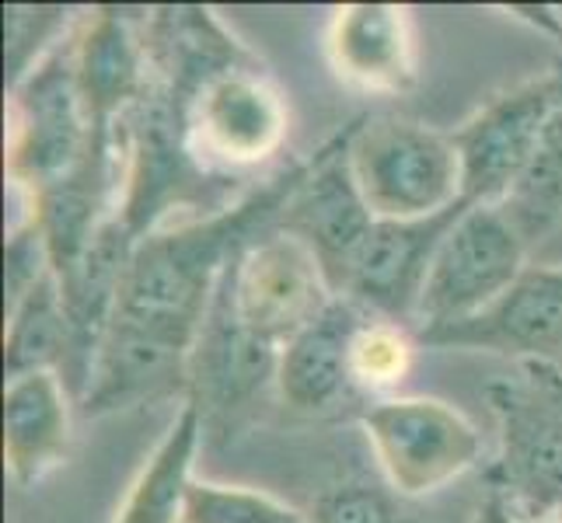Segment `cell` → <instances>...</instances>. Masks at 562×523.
Returning a JSON list of instances; mask_svg holds the SVG:
<instances>
[{
  "instance_id": "6da1fadb",
  "label": "cell",
  "mask_w": 562,
  "mask_h": 523,
  "mask_svg": "<svg viewBox=\"0 0 562 523\" xmlns=\"http://www.w3.org/2000/svg\"><path fill=\"white\" fill-rule=\"evenodd\" d=\"M307 161L312 154L251 189L235 206L140 238L133 245L109 328H126L192 356L224 269L251 238H259V230L277 224L283 203L307 174Z\"/></svg>"
},
{
  "instance_id": "9a60e30c",
  "label": "cell",
  "mask_w": 562,
  "mask_h": 523,
  "mask_svg": "<svg viewBox=\"0 0 562 523\" xmlns=\"http://www.w3.org/2000/svg\"><path fill=\"white\" fill-rule=\"evenodd\" d=\"M328 60L342 81L398 94L416 84V38L409 11L395 4H346L328 25Z\"/></svg>"
},
{
  "instance_id": "52a82bcc",
  "label": "cell",
  "mask_w": 562,
  "mask_h": 523,
  "mask_svg": "<svg viewBox=\"0 0 562 523\" xmlns=\"http://www.w3.org/2000/svg\"><path fill=\"white\" fill-rule=\"evenodd\" d=\"M360 422L392 489L413 499L451 486L482 454L472 419L440 398H387Z\"/></svg>"
},
{
  "instance_id": "7c38bea8",
  "label": "cell",
  "mask_w": 562,
  "mask_h": 523,
  "mask_svg": "<svg viewBox=\"0 0 562 523\" xmlns=\"http://www.w3.org/2000/svg\"><path fill=\"white\" fill-rule=\"evenodd\" d=\"M280 349L251 336L235 318L231 304L221 294H213L206 321L200 328L196 349L189 360V391L186 398L196 401V409L206 425H224L245 412L269 380H277Z\"/></svg>"
},
{
  "instance_id": "d4e9b609",
  "label": "cell",
  "mask_w": 562,
  "mask_h": 523,
  "mask_svg": "<svg viewBox=\"0 0 562 523\" xmlns=\"http://www.w3.org/2000/svg\"><path fill=\"white\" fill-rule=\"evenodd\" d=\"M475 523H549V520L520 513L507 496H499L496 489H490L486 502H482L479 513H475Z\"/></svg>"
},
{
  "instance_id": "8992f818",
  "label": "cell",
  "mask_w": 562,
  "mask_h": 523,
  "mask_svg": "<svg viewBox=\"0 0 562 523\" xmlns=\"http://www.w3.org/2000/svg\"><path fill=\"white\" fill-rule=\"evenodd\" d=\"M221 294L248 332L280 353L336 300L312 251L277 227L273 235L251 238L231 259L221 276Z\"/></svg>"
},
{
  "instance_id": "2e32d148",
  "label": "cell",
  "mask_w": 562,
  "mask_h": 523,
  "mask_svg": "<svg viewBox=\"0 0 562 523\" xmlns=\"http://www.w3.org/2000/svg\"><path fill=\"white\" fill-rule=\"evenodd\" d=\"M363 325V307L336 297L312 325L283 345L277 387L290 409L315 416L333 409L342 398L346 387L353 384V339Z\"/></svg>"
},
{
  "instance_id": "7a4b0ae2",
  "label": "cell",
  "mask_w": 562,
  "mask_h": 523,
  "mask_svg": "<svg viewBox=\"0 0 562 523\" xmlns=\"http://www.w3.org/2000/svg\"><path fill=\"white\" fill-rule=\"evenodd\" d=\"M8 179L25 203L74 179L99 154H120L115 133H99L77 84L74 38L49 49L22 84L11 88Z\"/></svg>"
},
{
  "instance_id": "9c48e42d",
  "label": "cell",
  "mask_w": 562,
  "mask_h": 523,
  "mask_svg": "<svg viewBox=\"0 0 562 523\" xmlns=\"http://www.w3.org/2000/svg\"><path fill=\"white\" fill-rule=\"evenodd\" d=\"M562 94V70L531 77L469 115L454 133L461 161V200L469 206H499L525 174L541 129Z\"/></svg>"
},
{
  "instance_id": "44dd1931",
  "label": "cell",
  "mask_w": 562,
  "mask_h": 523,
  "mask_svg": "<svg viewBox=\"0 0 562 523\" xmlns=\"http://www.w3.org/2000/svg\"><path fill=\"white\" fill-rule=\"evenodd\" d=\"M182 523H307V516L259 489L192 481Z\"/></svg>"
},
{
  "instance_id": "e0dca14e",
  "label": "cell",
  "mask_w": 562,
  "mask_h": 523,
  "mask_svg": "<svg viewBox=\"0 0 562 523\" xmlns=\"http://www.w3.org/2000/svg\"><path fill=\"white\" fill-rule=\"evenodd\" d=\"M70 454V391L60 374L4 384V464L14 486H35Z\"/></svg>"
},
{
  "instance_id": "ba28073f",
  "label": "cell",
  "mask_w": 562,
  "mask_h": 523,
  "mask_svg": "<svg viewBox=\"0 0 562 523\" xmlns=\"http://www.w3.org/2000/svg\"><path fill=\"white\" fill-rule=\"evenodd\" d=\"M353 129L357 120L346 123L333 140H325L312 154L307 174L294 189V196L283 203L273 224L277 230H283V235L312 251L336 297L342 294V283L350 276L357 251L378 224L374 209L367 206L350 168Z\"/></svg>"
},
{
  "instance_id": "484cf974",
  "label": "cell",
  "mask_w": 562,
  "mask_h": 523,
  "mask_svg": "<svg viewBox=\"0 0 562 523\" xmlns=\"http://www.w3.org/2000/svg\"><path fill=\"white\" fill-rule=\"evenodd\" d=\"M555 523H562V507H559V513H555Z\"/></svg>"
},
{
  "instance_id": "5b68a950",
  "label": "cell",
  "mask_w": 562,
  "mask_h": 523,
  "mask_svg": "<svg viewBox=\"0 0 562 523\" xmlns=\"http://www.w3.org/2000/svg\"><path fill=\"white\" fill-rule=\"evenodd\" d=\"M528 241L499 206H469L440 241L416 304L419 339L493 307L525 273Z\"/></svg>"
},
{
  "instance_id": "ac0fdd59",
  "label": "cell",
  "mask_w": 562,
  "mask_h": 523,
  "mask_svg": "<svg viewBox=\"0 0 562 523\" xmlns=\"http://www.w3.org/2000/svg\"><path fill=\"white\" fill-rule=\"evenodd\" d=\"M203 433L206 430L196 401L182 398V409L168 422L165 436L150 451L112 523H182L189 489L196 481L192 464H196Z\"/></svg>"
},
{
  "instance_id": "30bf717a",
  "label": "cell",
  "mask_w": 562,
  "mask_h": 523,
  "mask_svg": "<svg viewBox=\"0 0 562 523\" xmlns=\"http://www.w3.org/2000/svg\"><path fill=\"white\" fill-rule=\"evenodd\" d=\"M186 126L200 161L248 168L280 150L286 137V105L277 84L251 60H241L196 91Z\"/></svg>"
},
{
  "instance_id": "ffe728a7",
  "label": "cell",
  "mask_w": 562,
  "mask_h": 523,
  "mask_svg": "<svg viewBox=\"0 0 562 523\" xmlns=\"http://www.w3.org/2000/svg\"><path fill=\"white\" fill-rule=\"evenodd\" d=\"M499 209L507 213L517 235L528 245L541 241L562 220V94L546 129H541L525 174L510 189V196L499 203Z\"/></svg>"
},
{
  "instance_id": "5bb4252c",
  "label": "cell",
  "mask_w": 562,
  "mask_h": 523,
  "mask_svg": "<svg viewBox=\"0 0 562 523\" xmlns=\"http://www.w3.org/2000/svg\"><path fill=\"white\" fill-rule=\"evenodd\" d=\"M74 38V64L81 99L99 133H115L123 115L150 88L147 35L133 29L126 11L94 8L81 18Z\"/></svg>"
},
{
  "instance_id": "cb8c5ba5",
  "label": "cell",
  "mask_w": 562,
  "mask_h": 523,
  "mask_svg": "<svg viewBox=\"0 0 562 523\" xmlns=\"http://www.w3.org/2000/svg\"><path fill=\"white\" fill-rule=\"evenodd\" d=\"M307 523H395V513L381 489L353 481L325 492Z\"/></svg>"
},
{
  "instance_id": "277c9868",
  "label": "cell",
  "mask_w": 562,
  "mask_h": 523,
  "mask_svg": "<svg viewBox=\"0 0 562 523\" xmlns=\"http://www.w3.org/2000/svg\"><path fill=\"white\" fill-rule=\"evenodd\" d=\"M531 377L490 384L499 422V457L490 489L520 513L541 516L562 507V377L546 363H528Z\"/></svg>"
},
{
  "instance_id": "7402d4cb",
  "label": "cell",
  "mask_w": 562,
  "mask_h": 523,
  "mask_svg": "<svg viewBox=\"0 0 562 523\" xmlns=\"http://www.w3.org/2000/svg\"><path fill=\"white\" fill-rule=\"evenodd\" d=\"M67 25L64 8H32L11 4L4 8V77L8 88H18L25 77L46 60V46Z\"/></svg>"
},
{
  "instance_id": "4316f807",
  "label": "cell",
  "mask_w": 562,
  "mask_h": 523,
  "mask_svg": "<svg viewBox=\"0 0 562 523\" xmlns=\"http://www.w3.org/2000/svg\"><path fill=\"white\" fill-rule=\"evenodd\" d=\"M559 18H562V8H559Z\"/></svg>"
},
{
  "instance_id": "603a6c76",
  "label": "cell",
  "mask_w": 562,
  "mask_h": 523,
  "mask_svg": "<svg viewBox=\"0 0 562 523\" xmlns=\"http://www.w3.org/2000/svg\"><path fill=\"white\" fill-rule=\"evenodd\" d=\"M413 363V342L392 321H367L353 339V384L392 387Z\"/></svg>"
},
{
  "instance_id": "8fae6325",
  "label": "cell",
  "mask_w": 562,
  "mask_h": 523,
  "mask_svg": "<svg viewBox=\"0 0 562 523\" xmlns=\"http://www.w3.org/2000/svg\"><path fill=\"white\" fill-rule=\"evenodd\" d=\"M464 209H469V203L461 200L437 217L378 220L363 248L357 251L339 297L367 307V311H378L387 321L416 318V304L437 248Z\"/></svg>"
},
{
  "instance_id": "4fadbf2b",
  "label": "cell",
  "mask_w": 562,
  "mask_h": 523,
  "mask_svg": "<svg viewBox=\"0 0 562 523\" xmlns=\"http://www.w3.org/2000/svg\"><path fill=\"white\" fill-rule=\"evenodd\" d=\"M437 349H486L499 356L546 363L562 353V265L525 269L520 280L482 315L419 339Z\"/></svg>"
},
{
  "instance_id": "d6986e66",
  "label": "cell",
  "mask_w": 562,
  "mask_h": 523,
  "mask_svg": "<svg viewBox=\"0 0 562 523\" xmlns=\"http://www.w3.org/2000/svg\"><path fill=\"white\" fill-rule=\"evenodd\" d=\"M60 374L67 391L74 377V332L56 273H46L29 294L8 307L4 328V377Z\"/></svg>"
},
{
  "instance_id": "3957f363",
  "label": "cell",
  "mask_w": 562,
  "mask_h": 523,
  "mask_svg": "<svg viewBox=\"0 0 562 523\" xmlns=\"http://www.w3.org/2000/svg\"><path fill=\"white\" fill-rule=\"evenodd\" d=\"M350 168L378 220H423L461 203L451 133L409 120H357Z\"/></svg>"
}]
</instances>
